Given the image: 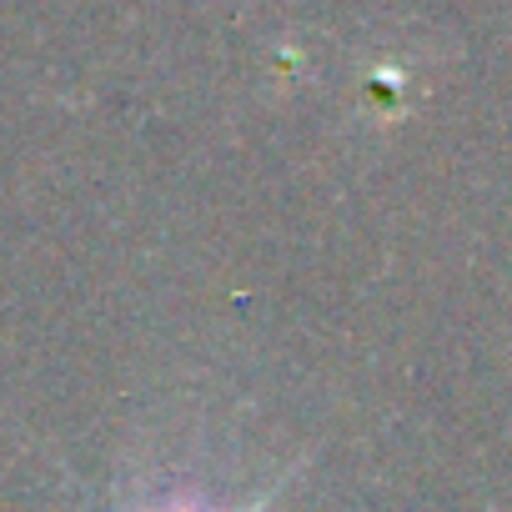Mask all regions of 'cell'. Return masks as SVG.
I'll return each mask as SVG.
<instances>
[{
	"instance_id": "obj_1",
	"label": "cell",
	"mask_w": 512,
	"mask_h": 512,
	"mask_svg": "<svg viewBox=\"0 0 512 512\" xmlns=\"http://www.w3.org/2000/svg\"><path fill=\"white\" fill-rule=\"evenodd\" d=\"M272 497H277V492H267V497H256V502H251V507H246V512H262V507H267V502H272Z\"/></svg>"
}]
</instances>
